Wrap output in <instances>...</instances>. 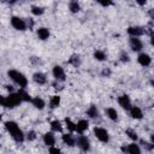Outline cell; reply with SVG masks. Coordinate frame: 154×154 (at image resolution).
I'll use <instances>...</instances> for the list:
<instances>
[{
  "mask_svg": "<svg viewBox=\"0 0 154 154\" xmlns=\"http://www.w3.org/2000/svg\"><path fill=\"white\" fill-rule=\"evenodd\" d=\"M65 123H66V126H67V129L70 130V131H77V124H75V123H72L70 119H65Z\"/></svg>",
  "mask_w": 154,
  "mask_h": 154,
  "instance_id": "obj_24",
  "label": "cell"
},
{
  "mask_svg": "<svg viewBox=\"0 0 154 154\" xmlns=\"http://www.w3.org/2000/svg\"><path fill=\"white\" fill-rule=\"evenodd\" d=\"M63 141H64V143L65 144H67V146H70V147H72V146H75V138L72 137V135H63Z\"/></svg>",
  "mask_w": 154,
  "mask_h": 154,
  "instance_id": "obj_18",
  "label": "cell"
},
{
  "mask_svg": "<svg viewBox=\"0 0 154 154\" xmlns=\"http://www.w3.org/2000/svg\"><path fill=\"white\" fill-rule=\"evenodd\" d=\"M94 134H95V136L101 142H108V132L105 129H102V128H95L94 129Z\"/></svg>",
  "mask_w": 154,
  "mask_h": 154,
  "instance_id": "obj_5",
  "label": "cell"
},
{
  "mask_svg": "<svg viewBox=\"0 0 154 154\" xmlns=\"http://www.w3.org/2000/svg\"><path fill=\"white\" fill-rule=\"evenodd\" d=\"M126 152L128 153H131V154H138V153H141V149L138 148V146L137 144H135V143H131V144H129L128 147H126Z\"/></svg>",
  "mask_w": 154,
  "mask_h": 154,
  "instance_id": "obj_19",
  "label": "cell"
},
{
  "mask_svg": "<svg viewBox=\"0 0 154 154\" xmlns=\"http://www.w3.org/2000/svg\"><path fill=\"white\" fill-rule=\"evenodd\" d=\"M35 138H36L35 132H34V131H30V132L28 134V140H29V141H32V140H35Z\"/></svg>",
  "mask_w": 154,
  "mask_h": 154,
  "instance_id": "obj_33",
  "label": "cell"
},
{
  "mask_svg": "<svg viewBox=\"0 0 154 154\" xmlns=\"http://www.w3.org/2000/svg\"><path fill=\"white\" fill-rule=\"evenodd\" d=\"M150 140H152V142L154 143V135H152V136H150Z\"/></svg>",
  "mask_w": 154,
  "mask_h": 154,
  "instance_id": "obj_39",
  "label": "cell"
},
{
  "mask_svg": "<svg viewBox=\"0 0 154 154\" xmlns=\"http://www.w3.org/2000/svg\"><path fill=\"white\" fill-rule=\"evenodd\" d=\"M5 126H6V129L8 130V132L11 134V136L13 137V140H14L16 142H23L24 135H23V132L19 130L18 125H17L14 122H6V123H5Z\"/></svg>",
  "mask_w": 154,
  "mask_h": 154,
  "instance_id": "obj_1",
  "label": "cell"
},
{
  "mask_svg": "<svg viewBox=\"0 0 154 154\" xmlns=\"http://www.w3.org/2000/svg\"><path fill=\"white\" fill-rule=\"evenodd\" d=\"M20 101H22V99L18 95V93L17 94H10L6 97H1V105L5 107H8V108L18 106L20 103Z\"/></svg>",
  "mask_w": 154,
  "mask_h": 154,
  "instance_id": "obj_2",
  "label": "cell"
},
{
  "mask_svg": "<svg viewBox=\"0 0 154 154\" xmlns=\"http://www.w3.org/2000/svg\"><path fill=\"white\" fill-rule=\"evenodd\" d=\"M94 58L97 59V60H105L106 55H105L103 52H101V51H96V52L94 53Z\"/></svg>",
  "mask_w": 154,
  "mask_h": 154,
  "instance_id": "obj_28",
  "label": "cell"
},
{
  "mask_svg": "<svg viewBox=\"0 0 154 154\" xmlns=\"http://www.w3.org/2000/svg\"><path fill=\"white\" fill-rule=\"evenodd\" d=\"M31 102H32V105H34L36 108H38V109H42V108L45 107V101H43L42 99H40V97H34V99L31 100Z\"/></svg>",
  "mask_w": 154,
  "mask_h": 154,
  "instance_id": "obj_17",
  "label": "cell"
},
{
  "mask_svg": "<svg viewBox=\"0 0 154 154\" xmlns=\"http://www.w3.org/2000/svg\"><path fill=\"white\" fill-rule=\"evenodd\" d=\"M128 32L131 35V36H141L142 34H143V29L142 28H140V26H130L129 29H128Z\"/></svg>",
  "mask_w": 154,
  "mask_h": 154,
  "instance_id": "obj_12",
  "label": "cell"
},
{
  "mask_svg": "<svg viewBox=\"0 0 154 154\" xmlns=\"http://www.w3.org/2000/svg\"><path fill=\"white\" fill-rule=\"evenodd\" d=\"M49 152H51V153H60V149H59V148H53V147H52V148L49 149Z\"/></svg>",
  "mask_w": 154,
  "mask_h": 154,
  "instance_id": "obj_35",
  "label": "cell"
},
{
  "mask_svg": "<svg viewBox=\"0 0 154 154\" xmlns=\"http://www.w3.org/2000/svg\"><path fill=\"white\" fill-rule=\"evenodd\" d=\"M51 128H52V130L53 131H61V124H60V122L59 120H53L52 123H51Z\"/></svg>",
  "mask_w": 154,
  "mask_h": 154,
  "instance_id": "obj_22",
  "label": "cell"
},
{
  "mask_svg": "<svg viewBox=\"0 0 154 154\" xmlns=\"http://www.w3.org/2000/svg\"><path fill=\"white\" fill-rule=\"evenodd\" d=\"M126 135H128L131 140H135V141L137 140V134H136L134 130H131V129H128V130H126Z\"/></svg>",
  "mask_w": 154,
  "mask_h": 154,
  "instance_id": "obj_30",
  "label": "cell"
},
{
  "mask_svg": "<svg viewBox=\"0 0 154 154\" xmlns=\"http://www.w3.org/2000/svg\"><path fill=\"white\" fill-rule=\"evenodd\" d=\"M34 81L36 83H38V84H45L46 83V76L43 73H41V72H36L34 75Z\"/></svg>",
  "mask_w": 154,
  "mask_h": 154,
  "instance_id": "obj_15",
  "label": "cell"
},
{
  "mask_svg": "<svg viewBox=\"0 0 154 154\" xmlns=\"http://www.w3.org/2000/svg\"><path fill=\"white\" fill-rule=\"evenodd\" d=\"M137 60H138V63H140L142 66H148V65L150 64V57H149L148 54H146V53L140 54L138 58H137Z\"/></svg>",
  "mask_w": 154,
  "mask_h": 154,
  "instance_id": "obj_10",
  "label": "cell"
},
{
  "mask_svg": "<svg viewBox=\"0 0 154 154\" xmlns=\"http://www.w3.org/2000/svg\"><path fill=\"white\" fill-rule=\"evenodd\" d=\"M118 102H119V105H120L123 108H125V109H130V108H131V102H130V99H129L128 95H122V96H119Z\"/></svg>",
  "mask_w": 154,
  "mask_h": 154,
  "instance_id": "obj_8",
  "label": "cell"
},
{
  "mask_svg": "<svg viewBox=\"0 0 154 154\" xmlns=\"http://www.w3.org/2000/svg\"><path fill=\"white\" fill-rule=\"evenodd\" d=\"M141 144H142L147 150H152V149L154 148V143H153V144H150V143H148V142H146V141H142V142H141Z\"/></svg>",
  "mask_w": 154,
  "mask_h": 154,
  "instance_id": "obj_31",
  "label": "cell"
},
{
  "mask_svg": "<svg viewBox=\"0 0 154 154\" xmlns=\"http://www.w3.org/2000/svg\"><path fill=\"white\" fill-rule=\"evenodd\" d=\"M18 95L20 96V99H22V101H30L31 99H30V95L25 91V90H23V89H20V90H18Z\"/></svg>",
  "mask_w": 154,
  "mask_h": 154,
  "instance_id": "obj_21",
  "label": "cell"
},
{
  "mask_svg": "<svg viewBox=\"0 0 154 154\" xmlns=\"http://www.w3.org/2000/svg\"><path fill=\"white\" fill-rule=\"evenodd\" d=\"M130 47L132 48V51L138 52V51L142 49V42H141L136 36H132V37L130 38Z\"/></svg>",
  "mask_w": 154,
  "mask_h": 154,
  "instance_id": "obj_9",
  "label": "cell"
},
{
  "mask_svg": "<svg viewBox=\"0 0 154 154\" xmlns=\"http://www.w3.org/2000/svg\"><path fill=\"white\" fill-rule=\"evenodd\" d=\"M88 126H89V124H88L87 120H79V122L77 123V131H78L79 134H82V132H84V131L88 129Z\"/></svg>",
  "mask_w": 154,
  "mask_h": 154,
  "instance_id": "obj_14",
  "label": "cell"
},
{
  "mask_svg": "<svg viewBox=\"0 0 154 154\" xmlns=\"http://www.w3.org/2000/svg\"><path fill=\"white\" fill-rule=\"evenodd\" d=\"M150 42H152V45H153V46H154V35H153V36H152V40H150Z\"/></svg>",
  "mask_w": 154,
  "mask_h": 154,
  "instance_id": "obj_38",
  "label": "cell"
},
{
  "mask_svg": "<svg viewBox=\"0 0 154 154\" xmlns=\"http://www.w3.org/2000/svg\"><path fill=\"white\" fill-rule=\"evenodd\" d=\"M31 12L34 14H36V16H40V14L43 13V8L42 7H37V6H32L31 7Z\"/></svg>",
  "mask_w": 154,
  "mask_h": 154,
  "instance_id": "obj_29",
  "label": "cell"
},
{
  "mask_svg": "<svg viewBox=\"0 0 154 154\" xmlns=\"http://www.w3.org/2000/svg\"><path fill=\"white\" fill-rule=\"evenodd\" d=\"M59 103H60V97L58 95L52 96V99H51V107L52 108H55V107L59 106Z\"/></svg>",
  "mask_w": 154,
  "mask_h": 154,
  "instance_id": "obj_23",
  "label": "cell"
},
{
  "mask_svg": "<svg viewBox=\"0 0 154 154\" xmlns=\"http://www.w3.org/2000/svg\"><path fill=\"white\" fill-rule=\"evenodd\" d=\"M8 76H10V78L13 79L19 87H22V88L26 87L28 81H26V78L24 77L23 73L18 72V71H16V70H11V71H8Z\"/></svg>",
  "mask_w": 154,
  "mask_h": 154,
  "instance_id": "obj_3",
  "label": "cell"
},
{
  "mask_svg": "<svg viewBox=\"0 0 154 154\" xmlns=\"http://www.w3.org/2000/svg\"><path fill=\"white\" fill-rule=\"evenodd\" d=\"M43 142L47 144V146H53L55 143V137L52 132H47L43 135Z\"/></svg>",
  "mask_w": 154,
  "mask_h": 154,
  "instance_id": "obj_11",
  "label": "cell"
},
{
  "mask_svg": "<svg viewBox=\"0 0 154 154\" xmlns=\"http://www.w3.org/2000/svg\"><path fill=\"white\" fill-rule=\"evenodd\" d=\"M120 59H122V61H128V60H129V57H128V54H126V53H123Z\"/></svg>",
  "mask_w": 154,
  "mask_h": 154,
  "instance_id": "obj_34",
  "label": "cell"
},
{
  "mask_svg": "<svg viewBox=\"0 0 154 154\" xmlns=\"http://www.w3.org/2000/svg\"><path fill=\"white\" fill-rule=\"evenodd\" d=\"M149 16H150V17L154 19V8H152V10L149 11Z\"/></svg>",
  "mask_w": 154,
  "mask_h": 154,
  "instance_id": "obj_37",
  "label": "cell"
},
{
  "mask_svg": "<svg viewBox=\"0 0 154 154\" xmlns=\"http://www.w3.org/2000/svg\"><path fill=\"white\" fill-rule=\"evenodd\" d=\"M11 24H12V26H13L14 29L20 30V31H23V30L26 29V24H25V22H24L23 19L18 18V17H12V18H11Z\"/></svg>",
  "mask_w": 154,
  "mask_h": 154,
  "instance_id": "obj_4",
  "label": "cell"
},
{
  "mask_svg": "<svg viewBox=\"0 0 154 154\" xmlns=\"http://www.w3.org/2000/svg\"><path fill=\"white\" fill-rule=\"evenodd\" d=\"M53 76L58 79V81H65V72L63 70L61 66H54L53 67Z\"/></svg>",
  "mask_w": 154,
  "mask_h": 154,
  "instance_id": "obj_6",
  "label": "cell"
},
{
  "mask_svg": "<svg viewBox=\"0 0 154 154\" xmlns=\"http://www.w3.org/2000/svg\"><path fill=\"white\" fill-rule=\"evenodd\" d=\"M146 1H147V0H136V2H137L138 5H144Z\"/></svg>",
  "mask_w": 154,
  "mask_h": 154,
  "instance_id": "obj_36",
  "label": "cell"
},
{
  "mask_svg": "<svg viewBox=\"0 0 154 154\" xmlns=\"http://www.w3.org/2000/svg\"><path fill=\"white\" fill-rule=\"evenodd\" d=\"M37 36H38L41 40H46V38H48V36H49V31H48V29H46V28H40V29L37 30Z\"/></svg>",
  "mask_w": 154,
  "mask_h": 154,
  "instance_id": "obj_16",
  "label": "cell"
},
{
  "mask_svg": "<svg viewBox=\"0 0 154 154\" xmlns=\"http://www.w3.org/2000/svg\"><path fill=\"white\" fill-rule=\"evenodd\" d=\"M130 116L132 117V118H135V119H141L142 118V111L138 108V107H131L130 108Z\"/></svg>",
  "mask_w": 154,
  "mask_h": 154,
  "instance_id": "obj_13",
  "label": "cell"
},
{
  "mask_svg": "<svg viewBox=\"0 0 154 154\" xmlns=\"http://www.w3.org/2000/svg\"><path fill=\"white\" fill-rule=\"evenodd\" d=\"M77 144H78V147H79L82 150H84V152L89 150V148H90L89 141H88V138H87L85 136H81V137L77 140Z\"/></svg>",
  "mask_w": 154,
  "mask_h": 154,
  "instance_id": "obj_7",
  "label": "cell"
},
{
  "mask_svg": "<svg viewBox=\"0 0 154 154\" xmlns=\"http://www.w3.org/2000/svg\"><path fill=\"white\" fill-rule=\"evenodd\" d=\"M153 107H154V105H153Z\"/></svg>",
  "mask_w": 154,
  "mask_h": 154,
  "instance_id": "obj_41",
  "label": "cell"
},
{
  "mask_svg": "<svg viewBox=\"0 0 154 154\" xmlns=\"http://www.w3.org/2000/svg\"><path fill=\"white\" fill-rule=\"evenodd\" d=\"M100 5H102V6H109V5H112V0H96Z\"/></svg>",
  "mask_w": 154,
  "mask_h": 154,
  "instance_id": "obj_32",
  "label": "cell"
},
{
  "mask_svg": "<svg viewBox=\"0 0 154 154\" xmlns=\"http://www.w3.org/2000/svg\"><path fill=\"white\" fill-rule=\"evenodd\" d=\"M70 64H72L73 66H78L79 64H81V61H79V58H78V55H72L71 58H70Z\"/></svg>",
  "mask_w": 154,
  "mask_h": 154,
  "instance_id": "obj_27",
  "label": "cell"
},
{
  "mask_svg": "<svg viewBox=\"0 0 154 154\" xmlns=\"http://www.w3.org/2000/svg\"><path fill=\"white\" fill-rule=\"evenodd\" d=\"M70 10H71L72 12H75V13L79 11V5L77 4V1H75V0H73V1H71V2H70Z\"/></svg>",
  "mask_w": 154,
  "mask_h": 154,
  "instance_id": "obj_26",
  "label": "cell"
},
{
  "mask_svg": "<svg viewBox=\"0 0 154 154\" xmlns=\"http://www.w3.org/2000/svg\"><path fill=\"white\" fill-rule=\"evenodd\" d=\"M152 85H153V87H154V81H152Z\"/></svg>",
  "mask_w": 154,
  "mask_h": 154,
  "instance_id": "obj_40",
  "label": "cell"
},
{
  "mask_svg": "<svg viewBox=\"0 0 154 154\" xmlns=\"http://www.w3.org/2000/svg\"><path fill=\"white\" fill-rule=\"evenodd\" d=\"M106 112H107V116H108L109 119H112V120H117L118 119V114H117V111L114 108H107Z\"/></svg>",
  "mask_w": 154,
  "mask_h": 154,
  "instance_id": "obj_20",
  "label": "cell"
},
{
  "mask_svg": "<svg viewBox=\"0 0 154 154\" xmlns=\"http://www.w3.org/2000/svg\"><path fill=\"white\" fill-rule=\"evenodd\" d=\"M88 116L91 117V118L97 117V109H96L95 106H90V107H89V109H88Z\"/></svg>",
  "mask_w": 154,
  "mask_h": 154,
  "instance_id": "obj_25",
  "label": "cell"
}]
</instances>
